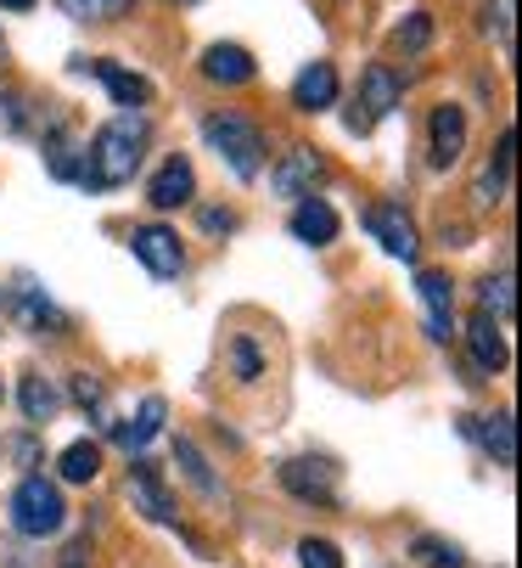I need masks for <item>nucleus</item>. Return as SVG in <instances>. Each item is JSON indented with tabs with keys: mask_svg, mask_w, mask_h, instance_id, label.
<instances>
[{
	"mask_svg": "<svg viewBox=\"0 0 522 568\" xmlns=\"http://www.w3.org/2000/svg\"><path fill=\"white\" fill-rule=\"evenodd\" d=\"M146 113L141 108H130L124 119H113V124H102L96 130V141H91V152H84V170H79V181L84 186H124V181H135V170H141V146H146Z\"/></svg>",
	"mask_w": 522,
	"mask_h": 568,
	"instance_id": "f257e3e1",
	"label": "nucleus"
},
{
	"mask_svg": "<svg viewBox=\"0 0 522 568\" xmlns=\"http://www.w3.org/2000/svg\"><path fill=\"white\" fill-rule=\"evenodd\" d=\"M203 141L225 158L236 181H253L258 170H265V130H258L253 119H242V113H208Z\"/></svg>",
	"mask_w": 522,
	"mask_h": 568,
	"instance_id": "f03ea898",
	"label": "nucleus"
},
{
	"mask_svg": "<svg viewBox=\"0 0 522 568\" xmlns=\"http://www.w3.org/2000/svg\"><path fill=\"white\" fill-rule=\"evenodd\" d=\"M62 518H68V507H62V490H57V484L23 478L18 490H12V524H18V535L45 540V535L62 529Z\"/></svg>",
	"mask_w": 522,
	"mask_h": 568,
	"instance_id": "7ed1b4c3",
	"label": "nucleus"
},
{
	"mask_svg": "<svg viewBox=\"0 0 522 568\" xmlns=\"http://www.w3.org/2000/svg\"><path fill=\"white\" fill-rule=\"evenodd\" d=\"M399 73L388 68V62H371L366 73H360V91H355V113H348V130L355 135H371L393 108H399Z\"/></svg>",
	"mask_w": 522,
	"mask_h": 568,
	"instance_id": "20e7f679",
	"label": "nucleus"
},
{
	"mask_svg": "<svg viewBox=\"0 0 522 568\" xmlns=\"http://www.w3.org/2000/svg\"><path fill=\"white\" fill-rule=\"evenodd\" d=\"M461 152H467V108L461 102H439L432 119H427V164L450 170V164H461Z\"/></svg>",
	"mask_w": 522,
	"mask_h": 568,
	"instance_id": "39448f33",
	"label": "nucleus"
},
{
	"mask_svg": "<svg viewBox=\"0 0 522 568\" xmlns=\"http://www.w3.org/2000/svg\"><path fill=\"white\" fill-rule=\"evenodd\" d=\"M282 484H287L298 501H320V507L337 501V467L326 456H293V462H282Z\"/></svg>",
	"mask_w": 522,
	"mask_h": 568,
	"instance_id": "423d86ee",
	"label": "nucleus"
},
{
	"mask_svg": "<svg viewBox=\"0 0 522 568\" xmlns=\"http://www.w3.org/2000/svg\"><path fill=\"white\" fill-rule=\"evenodd\" d=\"M320 181H326V158H320L315 146H293V152H282V164L270 170L276 197H315Z\"/></svg>",
	"mask_w": 522,
	"mask_h": 568,
	"instance_id": "0eeeda50",
	"label": "nucleus"
},
{
	"mask_svg": "<svg viewBox=\"0 0 522 568\" xmlns=\"http://www.w3.org/2000/svg\"><path fill=\"white\" fill-rule=\"evenodd\" d=\"M130 248H135V260L152 276H181V265H186V248H181V236H174L168 225H135Z\"/></svg>",
	"mask_w": 522,
	"mask_h": 568,
	"instance_id": "6e6552de",
	"label": "nucleus"
},
{
	"mask_svg": "<svg viewBox=\"0 0 522 568\" xmlns=\"http://www.w3.org/2000/svg\"><path fill=\"white\" fill-rule=\"evenodd\" d=\"M366 231L382 242V248L393 254V260H416V248H421V236H416V220L399 209V203H377L371 214H366Z\"/></svg>",
	"mask_w": 522,
	"mask_h": 568,
	"instance_id": "1a4fd4ad",
	"label": "nucleus"
},
{
	"mask_svg": "<svg viewBox=\"0 0 522 568\" xmlns=\"http://www.w3.org/2000/svg\"><path fill=\"white\" fill-rule=\"evenodd\" d=\"M203 79L208 85H253L258 79V62H253V51L247 45H231V40H219V45H208L203 51Z\"/></svg>",
	"mask_w": 522,
	"mask_h": 568,
	"instance_id": "9d476101",
	"label": "nucleus"
},
{
	"mask_svg": "<svg viewBox=\"0 0 522 568\" xmlns=\"http://www.w3.org/2000/svg\"><path fill=\"white\" fill-rule=\"evenodd\" d=\"M416 293H421V304H427V327H432V338L450 344V338H456V287H450V276H444V271H421Z\"/></svg>",
	"mask_w": 522,
	"mask_h": 568,
	"instance_id": "9b49d317",
	"label": "nucleus"
},
{
	"mask_svg": "<svg viewBox=\"0 0 522 568\" xmlns=\"http://www.w3.org/2000/svg\"><path fill=\"white\" fill-rule=\"evenodd\" d=\"M79 68H91L102 85H108V97L119 102V108H146L152 102V79H141L135 68H124V62H113V57H96V62H79Z\"/></svg>",
	"mask_w": 522,
	"mask_h": 568,
	"instance_id": "f8f14e48",
	"label": "nucleus"
},
{
	"mask_svg": "<svg viewBox=\"0 0 522 568\" xmlns=\"http://www.w3.org/2000/svg\"><path fill=\"white\" fill-rule=\"evenodd\" d=\"M192 192H197V170H192V158H181V152H174L168 164L152 175V186H146L152 209H181V203H192Z\"/></svg>",
	"mask_w": 522,
	"mask_h": 568,
	"instance_id": "ddd939ff",
	"label": "nucleus"
},
{
	"mask_svg": "<svg viewBox=\"0 0 522 568\" xmlns=\"http://www.w3.org/2000/svg\"><path fill=\"white\" fill-rule=\"evenodd\" d=\"M505 321H494V315H472V327H467V349H472V361L483 366V372H505L511 366V349H505Z\"/></svg>",
	"mask_w": 522,
	"mask_h": 568,
	"instance_id": "4468645a",
	"label": "nucleus"
},
{
	"mask_svg": "<svg viewBox=\"0 0 522 568\" xmlns=\"http://www.w3.org/2000/svg\"><path fill=\"white\" fill-rule=\"evenodd\" d=\"M331 102H337V68L331 62H309L293 79V108L298 113H326Z\"/></svg>",
	"mask_w": 522,
	"mask_h": 568,
	"instance_id": "2eb2a0df",
	"label": "nucleus"
},
{
	"mask_svg": "<svg viewBox=\"0 0 522 568\" xmlns=\"http://www.w3.org/2000/svg\"><path fill=\"white\" fill-rule=\"evenodd\" d=\"M293 236L309 242V248H326V242L337 236V209L326 197H298L293 209Z\"/></svg>",
	"mask_w": 522,
	"mask_h": 568,
	"instance_id": "dca6fc26",
	"label": "nucleus"
},
{
	"mask_svg": "<svg viewBox=\"0 0 522 568\" xmlns=\"http://www.w3.org/2000/svg\"><path fill=\"white\" fill-rule=\"evenodd\" d=\"M130 496H135V507H141L152 524H174V501H168V490L157 484L152 462H135V473H130Z\"/></svg>",
	"mask_w": 522,
	"mask_h": 568,
	"instance_id": "f3484780",
	"label": "nucleus"
},
{
	"mask_svg": "<svg viewBox=\"0 0 522 568\" xmlns=\"http://www.w3.org/2000/svg\"><path fill=\"white\" fill-rule=\"evenodd\" d=\"M163 417H168V405H163V399L152 394V399L141 405V412L130 417V423H119V428H113V439H119L124 450H146V445L157 439V428H163Z\"/></svg>",
	"mask_w": 522,
	"mask_h": 568,
	"instance_id": "a211bd4d",
	"label": "nucleus"
},
{
	"mask_svg": "<svg viewBox=\"0 0 522 568\" xmlns=\"http://www.w3.org/2000/svg\"><path fill=\"white\" fill-rule=\"evenodd\" d=\"M505 181H511V130L500 135V146H494V158L483 164V175H478V186H472V197H478V209H494L500 197H505Z\"/></svg>",
	"mask_w": 522,
	"mask_h": 568,
	"instance_id": "6ab92c4d",
	"label": "nucleus"
},
{
	"mask_svg": "<svg viewBox=\"0 0 522 568\" xmlns=\"http://www.w3.org/2000/svg\"><path fill=\"white\" fill-rule=\"evenodd\" d=\"M57 467H62L68 484H91V478L102 473V450H96L91 439H79V445H68V450L57 456Z\"/></svg>",
	"mask_w": 522,
	"mask_h": 568,
	"instance_id": "aec40b11",
	"label": "nucleus"
},
{
	"mask_svg": "<svg viewBox=\"0 0 522 568\" xmlns=\"http://www.w3.org/2000/svg\"><path fill=\"white\" fill-rule=\"evenodd\" d=\"M483 445H489V456H494L500 467H511V462H516V434H511V412H494V417H483Z\"/></svg>",
	"mask_w": 522,
	"mask_h": 568,
	"instance_id": "412c9836",
	"label": "nucleus"
},
{
	"mask_svg": "<svg viewBox=\"0 0 522 568\" xmlns=\"http://www.w3.org/2000/svg\"><path fill=\"white\" fill-rule=\"evenodd\" d=\"M410 557H416V562H427V568H467L461 546H450V540H439V535H416Z\"/></svg>",
	"mask_w": 522,
	"mask_h": 568,
	"instance_id": "4be33fe9",
	"label": "nucleus"
},
{
	"mask_svg": "<svg viewBox=\"0 0 522 568\" xmlns=\"http://www.w3.org/2000/svg\"><path fill=\"white\" fill-rule=\"evenodd\" d=\"M57 7L79 23H113V18L130 12V0H57Z\"/></svg>",
	"mask_w": 522,
	"mask_h": 568,
	"instance_id": "5701e85b",
	"label": "nucleus"
},
{
	"mask_svg": "<svg viewBox=\"0 0 522 568\" xmlns=\"http://www.w3.org/2000/svg\"><path fill=\"white\" fill-rule=\"evenodd\" d=\"M174 456H181V467H186V478L197 484V490L214 501L219 496V484H214V473H208V462H203V450L192 445V439H174Z\"/></svg>",
	"mask_w": 522,
	"mask_h": 568,
	"instance_id": "b1692460",
	"label": "nucleus"
},
{
	"mask_svg": "<svg viewBox=\"0 0 522 568\" xmlns=\"http://www.w3.org/2000/svg\"><path fill=\"white\" fill-rule=\"evenodd\" d=\"M57 405H62V399H57V388H51L45 377H29V383H23V412H29V423H51Z\"/></svg>",
	"mask_w": 522,
	"mask_h": 568,
	"instance_id": "393cba45",
	"label": "nucleus"
},
{
	"mask_svg": "<svg viewBox=\"0 0 522 568\" xmlns=\"http://www.w3.org/2000/svg\"><path fill=\"white\" fill-rule=\"evenodd\" d=\"M478 304H483V315H494V321H511V271H500V276H489L483 287H478Z\"/></svg>",
	"mask_w": 522,
	"mask_h": 568,
	"instance_id": "a878e982",
	"label": "nucleus"
},
{
	"mask_svg": "<svg viewBox=\"0 0 522 568\" xmlns=\"http://www.w3.org/2000/svg\"><path fill=\"white\" fill-rule=\"evenodd\" d=\"M231 372H236L242 383H258V377H265V355H258V344H253L247 333L231 338Z\"/></svg>",
	"mask_w": 522,
	"mask_h": 568,
	"instance_id": "bb28decb",
	"label": "nucleus"
},
{
	"mask_svg": "<svg viewBox=\"0 0 522 568\" xmlns=\"http://www.w3.org/2000/svg\"><path fill=\"white\" fill-rule=\"evenodd\" d=\"M427 40H432V12H410V18L393 29V45H399V51H410V57H416V51H427Z\"/></svg>",
	"mask_w": 522,
	"mask_h": 568,
	"instance_id": "cd10ccee",
	"label": "nucleus"
},
{
	"mask_svg": "<svg viewBox=\"0 0 522 568\" xmlns=\"http://www.w3.org/2000/svg\"><path fill=\"white\" fill-rule=\"evenodd\" d=\"M511 12H516V0H489L483 7V29L500 40V51H511Z\"/></svg>",
	"mask_w": 522,
	"mask_h": 568,
	"instance_id": "c85d7f7f",
	"label": "nucleus"
},
{
	"mask_svg": "<svg viewBox=\"0 0 522 568\" xmlns=\"http://www.w3.org/2000/svg\"><path fill=\"white\" fill-rule=\"evenodd\" d=\"M298 562H304V568H342V551H337L331 540H315V535H309V540L298 546Z\"/></svg>",
	"mask_w": 522,
	"mask_h": 568,
	"instance_id": "c756f323",
	"label": "nucleus"
},
{
	"mask_svg": "<svg viewBox=\"0 0 522 568\" xmlns=\"http://www.w3.org/2000/svg\"><path fill=\"white\" fill-rule=\"evenodd\" d=\"M73 399L84 405V412H102V399H108V388H102V383H96L91 372H79V377H73Z\"/></svg>",
	"mask_w": 522,
	"mask_h": 568,
	"instance_id": "7c9ffc66",
	"label": "nucleus"
},
{
	"mask_svg": "<svg viewBox=\"0 0 522 568\" xmlns=\"http://www.w3.org/2000/svg\"><path fill=\"white\" fill-rule=\"evenodd\" d=\"M203 225H208V231H236V214H219V209H208V214H203Z\"/></svg>",
	"mask_w": 522,
	"mask_h": 568,
	"instance_id": "2f4dec72",
	"label": "nucleus"
},
{
	"mask_svg": "<svg viewBox=\"0 0 522 568\" xmlns=\"http://www.w3.org/2000/svg\"><path fill=\"white\" fill-rule=\"evenodd\" d=\"M84 551H91V546L73 540V546H68V557H62V568H91V562H84Z\"/></svg>",
	"mask_w": 522,
	"mask_h": 568,
	"instance_id": "473e14b6",
	"label": "nucleus"
},
{
	"mask_svg": "<svg viewBox=\"0 0 522 568\" xmlns=\"http://www.w3.org/2000/svg\"><path fill=\"white\" fill-rule=\"evenodd\" d=\"M0 7H7V12H34L40 0H0Z\"/></svg>",
	"mask_w": 522,
	"mask_h": 568,
	"instance_id": "72a5a7b5",
	"label": "nucleus"
},
{
	"mask_svg": "<svg viewBox=\"0 0 522 568\" xmlns=\"http://www.w3.org/2000/svg\"><path fill=\"white\" fill-rule=\"evenodd\" d=\"M174 7H192V0H174Z\"/></svg>",
	"mask_w": 522,
	"mask_h": 568,
	"instance_id": "f704fd0d",
	"label": "nucleus"
},
{
	"mask_svg": "<svg viewBox=\"0 0 522 568\" xmlns=\"http://www.w3.org/2000/svg\"><path fill=\"white\" fill-rule=\"evenodd\" d=\"M0 57H7V40H0Z\"/></svg>",
	"mask_w": 522,
	"mask_h": 568,
	"instance_id": "c9c22d12",
	"label": "nucleus"
},
{
	"mask_svg": "<svg viewBox=\"0 0 522 568\" xmlns=\"http://www.w3.org/2000/svg\"><path fill=\"white\" fill-rule=\"evenodd\" d=\"M0 394H7V388H0Z\"/></svg>",
	"mask_w": 522,
	"mask_h": 568,
	"instance_id": "e433bc0d",
	"label": "nucleus"
}]
</instances>
